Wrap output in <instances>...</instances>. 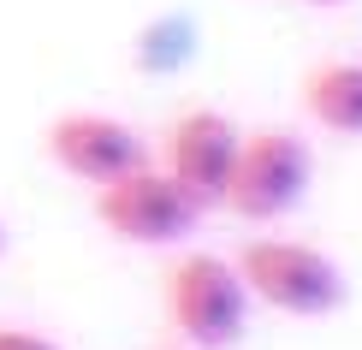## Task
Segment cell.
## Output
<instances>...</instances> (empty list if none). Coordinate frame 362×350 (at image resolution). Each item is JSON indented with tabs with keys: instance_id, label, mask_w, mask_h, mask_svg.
I'll use <instances>...</instances> for the list:
<instances>
[{
	"instance_id": "obj_10",
	"label": "cell",
	"mask_w": 362,
	"mask_h": 350,
	"mask_svg": "<svg viewBox=\"0 0 362 350\" xmlns=\"http://www.w3.org/2000/svg\"><path fill=\"white\" fill-rule=\"evenodd\" d=\"M309 6H339V0H309Z\"/></svg>"
},
{
	"instance_id": "obj_2",
	"label": "cell",
	"mask_w": 362,
	"mask_h": 350,
	"mask_svg": "<svg viewBox=\"0 0 362 350\" xmlns=\"http://www.w3.org/2000/svg\"><path fill=\"white\" fill-rule=\"evenodd\" d=\"M167 315L190 350H232L250 327V291L238 279V262L214 250L178 255L167 273Z\"/></svg>"
},
{
	"instance_id": "obj_7",
	"label": "cell",
	"mask_w": 362,
	"mask_h": 350,
	"mask_svg": "<svg viewBox=\"0 0 362 350\" xmlns=\"http://www.w3.org/2000/svg\"><path fill=\"white\" fill-rule=\"evenodd\" d=\"M303 113L333 136H362V59H321L303 78Z\"/></svg>"
},
{
	"instance_id": "obj_4",
	"label": "cell",
	"mask_w": 362,
	"mask_h": 350,
	"mask_svg": "<svg viewBox=\"0 0 362 350\" xmlns=\"http://www.w3.org/2000/svg\"><path fill=\"white\" fill-rule=\"evenodd\" d=\"M202 214H208V208L178 185L167 166H155V161L131 166L125 178H113V185L95 190V220L107 226L119 243H137V250L185 243Z\"/></svg>"
},
{
	"instance_id": "obj_6",
	"label": "cell",
	"mask_w": 362,
	"mask_h": 350,
	"mask_svg": "<svg viewBox=\"0 0 362 350\" xmlns=\"http://www.w3.org/2000/svg\"><path fill=\"white\" fill-rule=\"evenodd\" d=\"M238 143L244 131L232 125L220 107H190L167 125V173L185 185L202 208L226 202V185H232V166H238Z\"/></svg>"
},
{
	"instance_id": "obj_9",
	"label": "cell",
	"mask_w": 362,
	"mask_h": 350,
	"mask_svg": "<svg viewBox=\"0 0 362 350\" xmlns=\"http://www.w3.org/2000/svg\"><path fill=\"white\" fill-rule=\"evenodd\" d=\"M0 255H6V220H0Z\"/></svg>"
},
{
	"instance_id": "obj_1",
	"label": "cell",
	"mask_w": 362,
	"mask_h": 350,
	"mask_svg": "<svg viewBox=\"0 0 362 350\" xmlns=\"http://www.w3.org/2000/svg\"><path fill=\"white\" fill-rule=\"evenodd\" d=\"M238 279L255 303L297 321H321L344 303V273L327 250L303 238H250L238 250Z\"/></svg>"
},
{
	"instance_id": "obj_8",
	"label": "cell",
	"mask_w": 362,
	"mask_h": 350,
	"mask_svg": "<svg viewBox=\"0 0 362 350\" xmlns=\"http://www.w3.org/2000/svg\"><path fill=\"white\" fill-rule=\"evenodd\" d=\"M0 350H66L48 332H30V327H0Z\"/></svg>"
},
{
	"instance_id": "obj_5",
	"label": "cell",
	"mask_w": 362,
	"mask_h": 350,
	"mask_svg": "<svg viewBox=\"0 0 362 350\" xmlns=\"http://www.w3.org/2000/svg\"><path fill=\"white\" fill-rule=\"evenodd\" d=\"M48 161L66 178L101 190V185H113V178H125L131 166H143L148 161V143L125 125V119L83 113L78 107V113H59L54 125H48Z\"/></svg>"
},
{
	"instance_id": "obj_3",
	"label": "cell",
	"mask_w": 362,
	"mask_h": 350,
	"mask_svg": "<svg viewBox=\"0 0 362 350\" xmlns=\"http://www.w3.org/2000/svg\"><path fill=\"white\" fill-rule=\"evenodd\" d=\"M309 178H315V155H309V143L297 131H285V125L244 131L232 185H226L220 208H232L250 226H274L309 196Z\"/></svg>"
}]
</instances>
